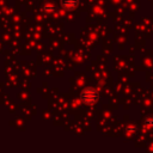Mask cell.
Instances as JSON below:
<instances>
[{"label": "cell", "mask_w": 153, "mask_h": 153, "mask_svg": "<svg viewBox=\"0 0 153 153\" xmlns=\"http://www.w3.org/2000/svg\"><path fill=\"white\" fill-rule=\"evenodd\" d=\"M78 5V0H61V6L66 10H74Z\"/></svg>", "instance_id": "obj_2"}, {"label": "cell", "mask_w": 153, "mask_h": 153, "mask_svg": "<svg viewBox=\"0 0 153 153\" xmlns=\"http://www.w3.org/2000/svg\"><path fill=\"white\" fill-rule=\"evenodd\" d=\"M98 99H99V93L93 87H86L80 93V100L84 104H87V105L91 104L92 105V104L97 103Z\"/></svg>", "instance_id": "obj_1"}, {"label": "cell", "mask_w": 153, "mask_h": 153, "mask_svg": "<svg viewBox=\"0 0 153 153\" xmlns=\"http://www.w3.org/2000/svg\"><path fill=\"white\" fill-rule=\"evenodd\" d=\"M146 126H148V127H153V117H151V118H148V120H146Z\"/></svg>", "instance_id": "obj_3"}]
</instances>
